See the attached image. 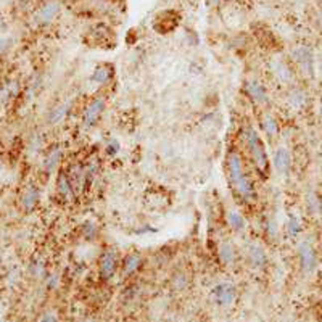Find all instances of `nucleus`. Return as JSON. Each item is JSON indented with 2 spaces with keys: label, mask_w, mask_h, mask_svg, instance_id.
<instances>
[{
  "label": "nucleus",
  "mask_w": 322,
  "mask_h": 322,
  "mask_svg": "<svg viewBox=\"0 0 322 322\" xmlns=\"http://www.w3.org/2000/svg\"><path fill=\"white\" fill-rule=\"evenodd\" d=\"M82 234H84V237L89 238V240H92V238L97 235V225H95L94 222L84 224V227H82Z\"/></svg>",
  "instance_id": "28"
},
{
  "label": "nucleus",
  "mask_w": 322,
  "mask_h": 322,
  "mask_svg": "<svg viewBox=\"0 0 322 322\" xmlns=\"http://www.w3.org/2000/svg\"><path fill=\"white\" fill-rule=\"evenodd\" d=\"M245 91L246 94L250 95L251 100H255L256 104H261V105H266L268 104V92H266V89L263 84H259L258 81H248L245 84Z\"/></svg>",
  "instance_id": "11"
},
{
  "label": "nucleus",
  "mask_w": 322,
  "mask_h": 322,
  "mask_svg": "<svg viewBox=\"0 0 322 322\" xmlns=\"http://www.w3.org/2000/svg\"><path fill=\"white\" fill-rule=\"evenodd\" d=\"M227 171H229V179H230L232 186H234L237 194L246 202L255 200V197H256L255 187H253V184L248 179V176L245 174L242 160L235 152H232L227 158Z\"/></svg>",
  "instance_id": "1"
},
{
  "label": "nucleus",
  "mask_w": 322,
  "mask_h": 322,
  "mask_svg": "<svg viewBox=\"0 0 322 322\" xmlns=\"http://www.w3.org/2000/svg\"><path fill=\"white\" fill-rule=\"evenodd\" d=\"M57 186H58V192H60V195L63 197V198H71L73 197V186H71V181H70V176H68L66 173H60L58 176V181H57Z\"/></svg>",
  "instance_id": "17"
},
{
  "label": "nucleus",
  "mask_w": 322,
  "mask_h": 322,
  "mask_svg": "<svg viewBox=\"0 0 322 322\" xmlns=\"http://www.w3.org/2000/svg\"><path fill=\"white\" fill-rule=\"evenodd\" d=\"M61 160V150L60 148H53L49 152V155L45 156L44 160V168L47 173H53L55 168H57V164L60 163Z\"/></svg>",
  "instance_id": "20"
},
{
  "label": "nucleus",
  "mask_w": 322,
  "mask_h": 322,
  "mask_svg": "<svg viewBox=\"0 0 322 322\" xmlns=\"http://www.w3.org/2000/svg\"><path fill=\"white\" fill-rule=\"evenodd\" d=\"M118 150H119V143L116 142V140H111V142H109L108 145H107V153H108V155H114L116 152H118Z\"/></svg>",
  "instance_id": "32"
},
{
  "label": "nucleus",
  "mask_w": 322,
  "mask_h": 322,
  "mask_svg": "<svg viewBox=\"0 0 322 322\" xmlns=\"http://www.w3.org/2000/svg\"><path fill=\"white\" fill-rule=\"evenodd\" d=\"M113 76V68L109 65H100L99 68H95V71L92 74V81L95 84H107Z\"/></svg>",
  "instance_id": "16"
},
{
  "label": "nucleus",
  "mask_w": 322,
  "mask_h": 322,
  "mask_svg": "<svg viewBox=\"0 0 322 322\" xmlns=\"http://www.w3.org/2000/svg\"><path fill=\"white\" fill-rule=\"evenodd\" d=\"M263 127H264V131L268 135H277L279 132V126H277V122L276 119L272 118V116H264V119H263Z\"/></svg>",
  "instance_id": "24"
},
{
  "label": "nucleus",
  "mask_w": 322,
  "mask_h": 322,
  "mask_svg": "<svg viewBox=\"0 0 322 322\" xmlns=\"http://www.w3.org/2000/svg\"><path fill=\"white\" fill-rule=\"evenodd\" d=\"M89 44L105 47L107 44L113 42V31L105 24H97L87 36Z\"/></svg>",
  "instance_id": "6"
},
{
  "label": "nucleus",
  "mask_w": 322,
  "mask_h": 322,
  "mask_svg": "<svg viewBox=\"0 0 322 322\" xmlns=\"http://www.w3.org/2000/svg\"><path fill=\"white\" fill-rule=\"evenodd\" d=\"M319 114H321V119H322V107H321V111H319Z\"/></svg>",
  "instance_id": "34"
},
{
  "label": "nucleus",
  "mask_w": 322,
  "mask_h": 322,
  "mask_svg": "<svg viewBox=\"0 0 322 322\" xmlns=\"http://www.w3.org/2000/svg\"><path fill=\"white\" fill-rule=\"evenodd\" d=\"M272 70H274V74H276V76H277L280 81H284V82L292 81V71H290V68L287 66L282 60L274 61V63H272Z\"/></svg>",
  "instance_id": "19"
},
{
  "label": "nucleus",
  "mask_w": 322,
  "mask_h": 322,
  "mask_svg": "<svg viewBox=\"0 0 322 322\" xmlns=\"http://www.w3.org/2000/svg\"><path fill=\"white\" fill-rule=\"evenodd\" d=\"M306 207L310 210L311 215H321L322 213V203L319 200V197L316 192H308L306 195Z\"/></svg>",
  "instance_id": "21"
},
{
  "label": "nucleus",
  "mask_w": 322,
  "mask_h": 322,
  "mask_svg": "<svg viewBox=\"0 0 322 322\" xmlns=\"http://www.w3.org/2000/svg\"><path fill=\"white\" fill-rule=\"evenodd\" d=\"M173 287L176 290H184L187 287V276L184 272H179V274H176V276L173 277Z\"/></svg>",
  "instance_id": "27"
},
{
  "label": "nucleus",
  "mask_w": 322,
  "mask_h": 322,
  "mask_svg": "<svg viewBox=\"0 0 322 322\" xmlns=\"http://www.w3.org/2000/svg\"><path fill=\"white\" fill-rule=\"evenodd\" d=\"M68 108H70V105L63 104V105L57 107L55 109H52V113L49 114V124H57V122H60L61 119H65V116L68 113Z\"/></svg>",
  "instance_id": "23"
},
{
  "label": "nucleus",
  "mask_w": 322,
  "mask_h": 322,
  "mask_svg": "<svg viewBox=\"0 0 322 322\" xmlns=\"http://www.w3.org/2000/svg\"><path fill=\"white\" fill-rule=\"evenodd\" d=\"M5 27H6V24H5V19H2V18H0V31H3Z\"/></svg>",
  "instance_id": "33"
},
{
  "label": "nucleus",
  "mask_w": 322,
  "mask_h": 322,
  "mask_svg": "<svg viewBox=\"0 0 322 322\" xmlns=\"http://www.w3.org/2000/svg\"><path fill=\"white\" fill-rule=\"evenodd\" d=\"M292 57L293 60L297 61L298 66L301 68V71L308 76H313L314 73V55L311 52V49H308V47H298L292 52Z\"/></svg>",
  "instance_id": "5"
},
{
  "label": "nucleus",
  "mask_w": 322,
  "mask_h": 322,
  "mask_svg": "<svg viewBox=\"0 0 322 322\" xmlns=\"http://www.w3.org/2000/svg\"><path fill=\"white\" fill-rule=\"evenodd\" d=\"M36 322H58V314L55 311H45L40 314Z\"/></svg>",
  "instance_id": "29"
},
{
  "label": "nucleus",
  "mask_w": 322,
  "mask_h": 322,
  "mask_svg": "<svg viewBox=\"0 0 322 322\" xmlns=\"http://www.w3.org/2000/svg\"><path fill=\"white\" fill-rule=\"evenodd\" d=\"M40 200V192L36 186H27L24 194L21 197V207L24 211H32L37 207V203Z\"/></svg>",
  "instance_id": "13"
},
{
  "label": "nucleus",
  "mask_w": 322,
  "mask_h": 322,
  "mask_svg": "<svg viewBox=\"0 0 322 322\" xmlns=\"http://www.w3.org/2000/svg\"><path fill=\"white\" fill-rule=\"evenodd\" d=\"M177 15L174 11H161L160 15H156L153 27L155 31H158L160 34H166L169 31H173L177 26Z\"/></svg>",
  "instance_id": "7"
},
{
  "label": "nucleus",
  "mask_w": 322,
  "mask_h": 322,
  "mask_svg": "<svg viewBox=\"0 0 322 322\" xmlns=\"http://www.w3.org/2000/svg\"><path fill=\"white\" fill-rule=\"evenodd\" d=\"M227 222H229L230 227L235 229V230H243V227H245V219L237 210H230L227 213Z\"/></svg>",
  "instance_id": "22"
},
{
  "label": "nucleus",
  "mask_w": 322,
  "mask_h": 322,
  "mask_svg": "<svg viewBox=\"0 0 322 322\" xmlns=\"http://www.w3.org/2000/svg\"><path fill=\"white\" fill-rule=\"evenodd\" d=\"M245 139H246V143H248V147H250L251 158H253V161H255L256 168L261 171V173H268L269 161H268V155H266V148H264L261 137L258 135V132L253 127H248L245 131Z\"/></svg>",
  "instance_id": "2"
},
{
  "label": "nucleus",
  "mask_w": 322,
  "mask_h": 322,
  "mask_svg": "<svg viewBox=\"0 0 322 322\" xmlns=\"http://www.w3.org/2000/svg\"><path fill=\"white\" fill-rule=\"evenodd\" d=\"M274 166H276L279 174H282V176L289 174L290 166H292V156H290V152L285 147L277 148L276 155H274Z\"/></svg>",
  "instance_id": "10"
},
{
  "label": "nucleus",
  "mask_w": 322,
  "mask_h": 322,
  "mask_svg": "<svg viewBox=\"0 0 322 322\" xmlns=\"http://www.w3.org/2000/svg\"><path fill=\"white\" fill-rule=\"evenodd\" d=\"M105 108V100L104 99H94L91 104L87 105L86 111H84V126H92L95 121L99 119V116L102 114Z\"/></svg>",
  "instance_id": "9"
},
{
  "label": "nucleus",
  "mask_w": 322,
  "mask_h": 322,
  "mask_svg": "<svg viewBox=\"0 0 322 322\" xmlns=\"http://www.w3.org/2000/svg\"><path fill=\"white\" fill-rule=\"evenodd\" d=\"M277 232H279V229H277V222L276 221H271L268 222V235L271 237V238H276L277 237Z\"/></svg>",
  "instance_id": "31"
},
{
  "label": "nucleus",
  "mask_w": 322,
  "mask_h": 322,
  "mask_svg": "<svg viewBox=\"0 0 322 322\" xmlns=\"http://www.w3.org/2000/svg\"><path fill=\"white\" fill-rule=\"evenodd\" d=\"M11 45V39L10 37H0V57L10 49Z\"/></svg>",
  "instance_id": "30"
},
{
  "label": "nucleus",
  "mask_w": 322,
  "mask_h": 322,
  "mask_svg": "<svg viewBox=\"0 0 322 322\" xmlns=\"http://www.w3.org/2000/svg\"><path fill=\"white\" fill-rule=\"evenodd\" d=\"M287 230L292 237H297L300 232H301V222L297 216H290L289 221H287Z\"/></svg>",
  "instance_id": "25"
},
{
  "label": "nucleus",
  "mask_w": 322,
  "mask_h": 322,
  "mask_svg": "<svg viewBox=\"0 0 322 322\" xmlns=\"http://www.w3.org/2000/svg\"><path fill=\"white\" fill-rule=\"evenodd\" d=\"M211 298L217 306H232L237 300V287L230 282L217 284L211 292Z\"/></svg>",
  "instance_id": "3"
},
{
  "label": "nucleus",
  "mask_w": 322,
  "mask_h": 322,
  "mask_svg": "<svg viewBox=\"0 0 322 322\" xmlns=\"http://www.w3.org/2000/svg\"><path fill=\"white\" fill-rule=\"evenodd\" d=\"M298 258H300V268L305 274H311L314 272L318 266V256L316 251H314L313 245L310 242H301L298 245Z\"/></svg>",
  "instance_id": "4"
},
{
  "label": "nucleus",
  "mask_w": 322,
  "mask_h": 322,
  "mask_svg": "<svg viewBox=\"0 0 322 322\" xmlns=\"http://www.w3.org/2000/svg\"><path fill=\"white\" fill-rule=\"evenodd\" d=\"M58 13H60V3L58 2H49L36 13V21L39 24H49L57 18Z\"/></svg>",
  "instance_id": "12"
},
{
  "label": "nucleus",
  "mask_w": 322,
  "mask_h": 322,
  "mask_svg": "<svg viewBox=\"0 0 322 322\" xmlns=\"http://www.w3.org/2000/svg\"><path fill=\"white\" fill-rule=\"evenodd\" d=\"M289 100H290V104L295 107V108H301V107L306 104V94L301 92V91H293L290 94Z\"/></svg>",
  "instance_id": "26"
},
{
  "label": "nucleus",
  "mask_w": 322,
  "mask_h": 322,
  "mask_svg": "<svg viewBox=\"0 0 322 322\" xmlns=\"http://www.w3.org/2000/svg\"><path fill=\"white\" fill-rule=\"evenodd\" d=\"M140 266H142V255L140 253H131V255L126 256L122 268H124L126 276H132V274H135L140 269Z\"/></svg>",
  "instance_id": "15"
},
{
  "label": "nucleus",
  "mask_w": 322,
  "mask_h": 322,
  "mask_svg": "<svg viewBox=\"0 0 322 322\" xmlns=\"http://www.w3.org/2000/svg\"><path fill=\"white\" fill-rule=\"evenodd\" d=\"M246 255H248L250 263L255 266V268H263V266L266 264V261H268V259H266L264 248L261 245H258V243H250Z\"/></svg>",
  "instance_id": "14"
},
{
  "label": "nucleus",
  "mask_w": 322,
  "mask_h": 322,
  "mask_svg": "<svg viewBox=\"0 0 322 322\" xmlns=\"http://www.w3.org/2000/svg\"><path fill=\"white\" fill-rule=\"evenodd\" d=\"M116 268H118V259H116V255L113 251H107L104 256L100 259V277L104 280H109L113 277V274L116 272Z\"/></svg>",
  "instance_id": "8"
},
{
  "label": "nucleus",
  "mask_w": 322,
  "mask_h": 322,
  "mask_svg": "<svg viewBox=\"0 0 322 322\" xmlns=\"http://www.w3.org/2000/svg\"><path fill=\"white\" fill-rule=\"evenodd\" d=\"M219 259H221V263L225 266H230L232 263H234L235 250L229 242H224V243H221V246H219Z\"/></svg>",
  "instance_id": "18"
}]
</instances>
